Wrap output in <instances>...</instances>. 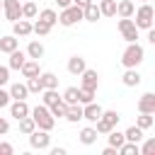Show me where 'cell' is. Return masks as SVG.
<instances>
[{"mask_svg":"<svg viewBox=\"0 0 155 155\" xmlns=\"http://www.w3.org/2000/svg\"><path fill=\"white\" fill-rule=\"evenodd\" d=\"M29 116L34 119V124H36V128H41V131H53V126H56V119L51 116V111H48V107L46 104H36L34 109H29Z\"/></svg>","mask_w":155,"mask_h":155,"instance_id":"obj_1","label":"cell"},{"mask_svg":"<svg viewBox=\"0 0 155 155\" xmlns=\"http://www.w3.org/2000/svg\"><path fill=\"white\" fill-rule=\"evenodd\" d=\"M143 58H145L143 46H140L138 41H131V44L126 46V51L121 53V65H124V68H138V65L143 63Z\"/></svg>","mask_w":155,"mask_h":155,"instance_id":"obj_2","label":"cell"},{"mask_svg":"<svg viewBox=\"0 0 155 155\" xmlns=\"http://www.w3.org/2000/svg\"><path fill=\"white\" fill-rule=\"evenodd\" d=\"M136 19H133V24L138 27V29H150L153 27V17H155V10H153V5L150 2H143L136 12Z\"/></svg>","mask_w":155,"mask_h":155,"instance_id":"obj_3","label":"cell"},{"mask_svg":"<svg viewBox=\"0 0 155 155\" xmlns=\"http://www.w3.org/2000/svg\"><path fill=\"white\" fill-rule=\"evenodd\" d=\"M119 119H121V114L119 111H104L102 109V116L94 121V128H97V133H109L111 128H116V124H119Z\"/></svg>","mask_w":155,"mask_h":155,"instance_id":"obj_4","label":"cell"},{"mask_svg":"<svg viewBox=\"0 0 155 155\" xmlns=\"http://www.w3.org/2000/svg\"><path fill=\"white\" fill-rule=\"evenodd\" d=\"M82 19V7L78 5H68V7H61V15H58V24L63 27H73Z\"/></svg>","mask_w":155,"mask_h":155,"instance_id":"obj_5","label":"cell"},{"mask_svg":"<svg viewBox=\"0 0 155 155\" xmlns=\"http://www.w3.org/2000/svg\"><path fill=\"white\" fill-rule=\"evenodd\" d=\"M29 145H31L34 150H46V148L51 145V136H48V131L34 128V131L29 133Z\"/></svg>","mask_w":155,"mask_h":155,"instance_id":"obj_6","label":"cell"},{"mask_svg":"<svg viewBox=\"0 0 155 155\" xmlns=\"http://www.w3.org/2000/svg\"><path fill=\"white\" fill-rule=\"evenodd\" d=\"M119 31H121V36H124L128 44L138 39V27L133 24L131 17H121V19H119Z\"/></svg>","mask_w":155,"mask_h":155,"instance_id":"obj_7","label":"cell"},{"mask_svg":"<svg viewBox=\"0 0 155 155\" xmlns=\"http://www.w3.org/2000/svg\"><path fill=\"white\" fill-rule=\"evenodd\" d=\"M2 12L10 22L22 19V2L19 0H2Z\"/></svg>","mask_w":155,"mask_h":155,"instance_id":"obj_8","label":"cell"},{"mask_svg":"<svg viewBox=\"0 0 155 155\" xmlns=\"http://www.w3.org/2000/svg\"><path fill=\"white\" fill-rule=\"evenodd\" d=\"M78 78H82V85H80V87H90V90H94V92H97V87H99V73H97V70L85 68Z\"/></svg>","mask_w":155,"mask_h":155,"instance_id":"obj_9","label":"cell"},{"mask_svg":"<svg viewBox=\"0 0 155 155\" xmlns=\"http://www.w3.org/2000/svg\"><path fill=\"white\" fill-rule=\"evenodd\" d=\"M99 116H102V107H99V104H94V102H87V104H82V119H85V121L94 124Z\"/></svg>","mask_w":155,"mask_h":155,"instance_id":"obj_10","label":"cell"},{"mask_svg":"<svg viewBox=\"0 0 155 155\" xmlns=\"http://www.w3.org/2000/svg\"><path fill=\"white\" fill-rule=\"evenodd\" d=\"M138 111L140 114H155V94L153 92H145L138 99Z\"/></svg>","mask_w":155,"mask_h":155,"instance_id":"obj_11","label":"cell"},{"mask_svg":"<svg viewBox=\"0 0 155 155\" xmlns=\"http://www.w3.org/2000/svg\"><path fill=\"white\" fill-rule=\"evenodd\" d=\"M10 114H12L15 119L29 116V104H27V99H15V102H10Z\"/></svg>","mask_w":155,"mask_h":155,"instance_id":"obj_12","label":"cell"},{"mask_svg":"<svg viewBox=\"0 0 155 155\" xmlns=\"http://www.w3.org/2000/svg\"><path fill=\"white\" fill-rule=\"evenodd\" d=\"M12 34H15V36H22V39L29 36V34H31V22L24 19V17L17 19V22H12Z\"/></svg>","mask_w":155,"mask_h":155,"instance_id":"obj_13","label":"cell"},{"mask_svg":"<svg viewBox=\"0 0 155 155\" xmlns=\"http://www.w3.org/2000/svg\"><path fill=\"white\" fill-rule=\"evenodd\" d=\"M7 56H10V61H7V68H10V70H19V68L24 65V61H27V53L19 51V48H15V51L7 53Z\"/></svg>","mask_w":155,"mask_h":155,"instance_id":"obj_14","label":"cell"},{"mask_svg":"<svg viewBox=\"0 0 155 155\" xmlns=\"http://www.w3.org/2000/svg\"><path fill=\"white\" fill-rule=\"evenodd\" d=\"M85 68H87V61H85L82 56H70V58H68V73H70V75H80Z\"/></svg>","mask_w":155,"mask_h":155,"instance_id":"obj_15","label":"cell"},{"mask_svg":"<svg viewBox=\"0 0 155 155\" xmlns=\"http://www.w3.org/2000/svg\"><path fill=\"white\" fill-rule=\"evenodd\" d=\"M65 121H70V124H78L80 119H82V104L80 102H75V104H68V109H65V116H63Z\"/></svg>","mask_w":155,"mask_h":155,"instance_id":"obj_16","label":"cell"},{"mask_svg":"<svg viewBox=\"0 0 155 155\" xmlns=\"http://www.w3.org/2000/svg\"><path fill=\"white\" fill-rule=\"evenodd\" d=\"M15 48H19V39H17L15 34L0 36V53H12Z\"/></svg>","mask_w":155,"mask_h":155,"instance_id":"obj_17","label":"cell"},{"mask_svg":"<svg viewBox=\"0 0 155 155\" xmlns=\"http://www.w3.org/2000/svg\"><path fill=\"white\" fill-rule=\"evenodd\" d=\"M19 70H22V75H24V78H34V75H39V73H41L39 61H34V58H27V61H24V65H22Z\"/></svg>","mask_w":155,"mask_h":155,"instance_id":"obj_18","label":"cell"},{"mask_svg":"<svg viewBox=\"0 0 155 155\" xmlns=\"http://www.w3.org/2000/svg\"><path fill=\"white\" fill-rule=\"evenodd\" d=\"M121 82H124L126 87H136V85H140V73H138L136 68H126V73H124V78H121Z\"/></svg>","mask_w":155,"mask_h":155,"instance_id":"obj_19","label":"cell"},{"mask_svg":"<svg viewBox=\"0 0 155 155\" xmlns=\"http://www.w3.org/2000/svg\"><path fill=\"white\" fill-rule=\"evenodd\" d=\"M99 17H102V12H99V5L92 0V2H90V5L82 10V19H87V22H97Z\"/></svg>","mask_w":155,"mask_h":155,"instance_id":"obj_20","label":"cell"},{"mask_svg":"<svg viewBox=\"0 0 155 155\" xmlns=\"http://www.w3.org/2000/svg\"><path fill=\"white\" fill-rule=\"evenodd\" d=\"M7 92H10V97H12V99H27V94H29V90H27V85H24V82H12Z\"/></svg>","mask_w":155,"mask_h":155,"instance_id":"obj_21","label":"cell"},{"mask_svg":"<svg viewBox=\"0 0 155 155\" xmlns=\"http://www.w3.org/2000/svg\"><path fill=\"white\" fill-rule=\"evenodd\" d=\"M133 12H136V5H133L131 0L116 2V15H119V17H133Z\"/></svg>","mask_w":155,"mask_h":155,"instance_id":"obj_22","label":"cell"},{"mask_svg":"<svg viewBox=\"0 0 155 155\" xmlns=\"http://www.w3.org/2000/svg\"><path fill=\"white\" fill-rule=\"evenodd\" d=\"M27 58H34V61H39L41 56H44V44L41 41H29V46H27Z\"/></svg>","mask_w":155,"mask_h":155,"instance_id":"obj_23","label":"cell"},{"mask_svg":"<svg viewBox=\"0 0 155 155\" xmlns=\"http://www.w3.org/2000/svg\"><path fill=\"white\" fill-rule=\"evenodd\" d=\"M97 140V128L94 126H85L82 131H80V143L82 145H92Z\"/></svg>","mask_w":155,"mask_h":155,"instance_id":"obj_24","label":"cell"},{"mask_svg":"<svg viewBox=\"0 0 155 155\" xmlns=\"http://www.w3.org/2000/svg\"><path fill=\"white\" fill-rule=\"evenodd\" d=\"M39 80H41L44 90H56L58 87V75H53V73H39Z\"/></svg>","mask_w":155,"mask_h":155,"instance_id":"obj_25","label":"cell"},{"mask_svg":"<svg viewBox=\"0 0 155 155\" xmlns=\"http://www.w3.org/2000/svg\"><path fill=\"white\" fill-rule=\"evenodd\" d=\"M124 138L131 140V143H140V140H143V128H138V126L133 124V126H128V128L124 131Z\"/></svg>","mask_w":155,"mask_h":155,"instance_id":"obj_26","label":"cell"},{"mask_svg":"<svg viewBox=\"0 0 155 155\" xmlns=\"http://www.w3.org/2000/svg\"><path fill=\"white\" fill-rule=\"evenodd\" d=\"M102 17H116V0H99Z\"/></svg>","mask_w":155,"mask_h":155,"instance_id":"obj_27","label":"cell"},{"mask_svg":"<svg viewBox=\"0 0 155 155\" xmlns=\"http://www.w3.org/2000/svg\"><path fill=\"white\" fill-rule=\"evenodd\" d=\"M36 15H39L36 2H34V0H24V2H22V17H24V19H34Z\"/></svg>","mask_w":155,"mask_h":155,"instance_id":"obj_28","label":"cell"},{"mask_svg":"<svg viewBox=\"0 0 155 155\" xmlns=\"http://www.w3.org/2000/svg\"><path fill=\"white\" fill-rule=\"evenodd\" d=\"M107 138H109V145H111V148H116V150H119V148L124 145V140H126V138H124V133H121V131H116V128H111V131L107 133Z\"/></svg>","mask_w":155,"mask_h":155,"instance_id":"obj_29","label":"cell"},{"mask_svg":"<svg viewBox=\"0 0 155 155\" xmlns=\"http://www.w3.org/2000/svg\"><path fill=\"white\" fill-rule=\"evenodd\" d=\"M51 29H53V27L46 24V22H41V19H36V22L31 24V34H36V36H46Z\"/></svg>","mask_w":155,"mask_h":155,"instance_id":"obj_30","label":"cell"},{"mask_svg":"<svg viewBox=\"0 0 155 155\" xmlns=\"http://www.w3.org/2000/svg\"><path fill=\"white\" fill-rule=\"evenodd\" d=\"M78 102H80V104L94 102V90H90V87H78Z\"/></svg>","mask_w":155,"mask_h":155,"instance_id":"obj_31","label":"cell"},{"mask_svg":"<svg viewBox=\"0 0 155 155\" xmlns=\"http://www.w3.org/2000/svg\"><path fill=\"white\" fill-rule=\"evenodd\" d=\"M41 99H44V104H46V107H51V104L61 102V94H58L56 90H41Z\"/></svg>","mask_w":155,"mask_h":155,"instance_id":"obj_32","label":"cell"},{"mask_svg":"<svg viewBox=\"0 0 155 155\" xmlns=\"http://www.w3.org/2000/svg\"><path fill=\"white\" fill-rule=\"evenodd\" d=\"M65 109H68V104H65L63 99L48 107V111H51V116H53V119H63V116H65Z\"/></svg>","mask_w":155,"mask_h":155,"instance_id":"obj_33","label":"cell"},{"mask_svg":"<svg viewBox=\"0 0 155 155\" xmlns=\"http://www.w3.org/2000/svg\"><path fill=\"white\" fill-rule=\"evenodd\" d=\"M17 121H19V131H22L24 136H29V133L36 128V124H34L31 116H22V119H17Z\"/></svg>","mask_w":155,"mask_h":155,"instance_id":"obj_34","label":"cell"},{"mask_svg":"<svg viewBox=\"0 0 155 155\" xmlns=\"http://www.w3.org/2000/svg\"><path fill=\"white\" fill-rule=\"evenodd\" d=\"M39 19H41V22H46V24H51V27H53V24H56V22H58V15H56V12H53V10H51V7H46V10H41V12H39Z\"/></svg>","mask_w":155,"mask_h":155,"instance_id":"obj_35","label":"cell"},{"mask_svg":"<svg viewBox=\"0 0 155 155\" xmlns=\"http://www.w3.org/2000/svg\"><path fill=\"white\" fill-rule=\"evenodd\" d=\"M27 90L29 92H34V94H41V90H44V85H41V80H39V75H34V78H27Z\"/></svg>","mask_w":155,"mask_h":155,"instance_id":"obj_36","label":"cell"},{"mask_svg":"<svg viewBox=\"0 0 155 155\" xmlns=\"http://www.w3.org/2000/svg\"><path fill=\"white\" fill-rule=\"evenodd\" d=\"M119 153H121V155H140L138 143H131V140H124V145L119 148Z\"/></svg>","mask_w":155,"mask_h":155,"instance_id":"obj_37","label":"cell"},{"mask_svg":"<svg viewBox=\"0 0 155 155\" xmlns=\"http://www.w3.org/2000/svg\"><path fill=\"white\" fill-rule=\"evenodd\" d=\"M61 99H63L65 104H75V102H78V87H68Z\"/></svg>","mask_w":155,"mask_h":155,"instance_id":"obj_38","label":"cell"},{"mask_svg":"<svg viewBox=\"0 0 155 155\" xmlns=\"http://www.w3.org/2000/svg\"><path fill=\"white\" fill-rule=\"evenodd\" d=\"M136 126H138V128H143V131H145V128H150V126H153V114H140V116L136 119Z\"/></svg>","mask_w":155,"mask_h":155,"instance_id":"obj_39","label":"cell"},{"mask_svg":"<svg viewBox=\"0 0 155 155\" xmlns=\"http://www.w3.org/2000/svg\"><path fill=\"white\" fill-rule=\"evenodd\" d=\"M138 150H140V155H150V153L155 150V138H148V140H145Z\"/></svg>","mask_w":155,"mask_h":155,"instance_id":"obj_40","label":"cell"},{"mask_svg":"<svg viewBox=\"0 0 155 155\" xmlns=\"http://www.w3.org/2000/svg\"><path fill=\"white\" fill-rule=\"evenodd\" d=\"M10 82V68L7 65H0V87H5Z\"/></svg>","mask_w":155,"mask_h":155,"instance_id":"obj_41","label":"cell"},{"mask_svg":"<svg viewBox=\"0 0 155 155\" xmlns=\"http://www.w3.org/2000/svg\"><path fill=\"white\" fill-rule=\"evenodd\" d=\"M10 102H12V97H10V92L0 87V109H5V107H10Z\"/></svg>","mask_w":155,"mask_h":155,"instance_id":"obj_42","label":"cell"},{"mask_svg":"<svg viewBox=\"0 0 155 155\" xmlns=\"http://www.w3.org/2000/svg\"><path fill=\"white\" fill-rule=\"evenodd\" d=\"M12 153H15L12 143H5V140H0V155H12Z\"/></svg>","mask_w":155,"mask_h":155,"instance_id":"obj_43","label":"cell"},{"mask_svg":"<svg viewBox=\"0 0 155 155\" xmlns=\"http://www.w3.org/2000/svg\"><path fill=\"white\" fill-rule=\"evenodd\" d=\"M7 131H10V121H7L5 116H0V136H5Z\"/></svg>","mask_w":155,"mask_h":155,"instance_id":"obj_44","label":"cell"},{"mask_svg":"<svg viewBox=\"0 0 155 155\" xmlns=\"http://www.w3.org/2000/svg\"><path fill=\"white\" fill-rule=\"evenodd\" d=\"M116 153H119V150H116V148H111V145H107V148L102 150V155H116Z\"/></svg>","mask_w":155,"mask_h":155,"instance_id":"obj_45","label":"cell"},{"mask_svg":"<svg viewBox=\"0 0 155 155\" xmlns=\"http://www.w3.org/2000/svg\"><path fill=\"white\" fill-rule=\"evenodd\" d=\"M90 2H92V0H73V5H78V7H82V10H85Z\"/></svg>","mask_w":155,"mask_h":155,"instance_id":"obj_46","label":"cell"},{"mask_svg":"<svg viewBox=\"0 0 155 155\" xmlns=\"http://www.w3.org/2000/svg\"><path fill=\"white\" fill-rule=\"evenodd\" d=\"M148 41H150V44H155V29H153V27L148 29Z\"/></svg>","mask_w":155,"mask_h":155,"instance_id":"obj_47","label":"cell"},{"mask_svg":"<svg viewBox=\"0 0 155 155\" xmlns=\"http://www.w3.org/2000/svg\"><path fill=\"white\" fill-rule=\"evenodd\" d=\"M51 155H65V148H51Z\"/></svg>","mask_w":155,"mask_h":155,"instance_id":"obj_48","label":"cell"},{"mask_svg":"<svg viewBox=\"0 0 155 155\" xmlns=\"http://www.w3.org/2000/svg\"><path fill=\"white\" fill-rule=\"evenodd\" d=\"M58 2V7H68V5H73V0H56Z\"/></svg>","mask_w":155,"mask_h":155,"instance_id":"obj_49","label":"cell"},{"mask_svg":"<svg viewBox=\"0 0 155 155\" xmlns=\"http://www.w3.org/2000/svg\"><path fill=\"white\" fill-rule=\"evenodd\" d=\"M0 10H2V0H0Z\"/></svg>","mask_w":155,"mask_h":155,"instance_id":"obj_50","label":"cell"},{"mask_svg":"<svg viewBox=\"0 0 155 155\" xmlns=\"http://www.w3.org/2000/svg\"><path fill=\"white\" fill-rule=\"evenodd\" d=\"M140 2H148V0H140Z\"/></svg>","mask_w":155,"mask_h":155,"instance_id":"obj_51","label":"cell"},{"mask_svg":"<svg viewBox=\"0 0 155 155\" xmlns=\"http://www.w3.org/2000/svg\"><path fill=\"white\" fill-rule=\"evenodd\" d=\"M19 2H24V0H19Z\"/></svg>","mask_w":155,"mask_h":155,"instance_id":"obj_52","label":"cell"}]
</instances>
